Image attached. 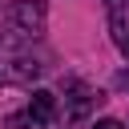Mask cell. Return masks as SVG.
<instances>
[{
    "label": "cell",
    "instance_id": "1",
    "mask_svg": "<svg viewBox=\"0 0 129 129\" xmlns=\"http://www.w3.org/2000/svg\"><path fill=\"white\" fill-rule=\"evenodd\" d=\"M20 36H8L0 44V81H12V85H32L40 73H44V60L32 56L28 48H16Z\"/></svg>",
    "mask_w": 129,
    "mask_h": 129
},
{
    "label": "cell",
    "instance_id": "2",
    "mask_svg": "<svg viewBox=\"0 0 129 129\" xmlns=\"http://www.w3.org/2000/svg\"><path fill=\"white\" fill-rule=\"evenodd\" d=\"M4 20H8V36L36 40V36L44 32V20H48V12H44V4H40V0H16V4H8Z\"/></svg>",
    "mask_w": 129,
    "mask_h": 129
},
{
    "label": "cell",
    "instance_id": "3",
    "mask_svg": "<svg viewBox=\"0 0 129 129\" xmlns=\"http://www.w3.org/2000/svg\"><path fill=\"white\" fill-rule=\"evenodd\" d=\"M101 101V93H93L85 81H69V89H64V105H69V129H77V121L81 117H89V109Z\"/></svg>",
    "mask_w": 129,
    "mask_h": 129
},
{
    "label": "cell",
    "instance_id": "4",
    "mask_svg": "<svg viewBox=\"0 0 129 129\" xmlns=\"http://www.w3.org/2000/svg\"><path fill=\"white\" fill-rule=\"evenodd\" d=\"M24 117L32 121V129H44V125L56 117V97H52L48 89H36L32 101H28V113H24Z\"/></svg>",
    "mask_w": 129,
    "mask_h": 129
},
{
    "label": "cell",
    "instance_id": "5",
    "mask_svg": "<svg viewBox=\"0 0 129 129\" xmlns=\"http://www.w3.org/2000/svg\"><path fill=\"white\" fill-rule=\"evenodd\" d=\"M109 32H113V44L129 56V16H125V12H113V16H109Z\"/></svg>",
    "mask_w": 129,
    "mask_h": 129
},
{
    "label": "cell",
    "instance_id": "6",
    "mask_svg": "<svg viewBox=\"0 0 129 129\" xmlns=\"http://www.w3.org/2000/svg\"><path fill=\"white\" fill-rule=\"evenodd\" d=\"M93 129H125V125H121V121H113V117H101Z\"/></svg>",
    "mask_w": 129,
    "mask_h": 129
},
{
    "label": "cell",
    "instance_id": "7",
    "mask_svg": "<svg viewBox=\"0 0 129 129\" xmlns=\"http://www.w3.org/2000/svg\"><path fill=\"white\" fill-rule=\"evenodd\" d=\"M105 8H109V16L113 12H125V0H105Z\"/></svg>",
    "mask_w": 129,
    "mask_h": 129
},
{
    "label": "cell",
    "instance_id": "8",
    "mask_svg": "<svg viewBox=\"0 0 129 129\" xmlns=\"http://www.w3.org/2000/svg\"><path fill=\"white\" fill-rule=\"evenodd\" d=\"M117 89H129V69H121V73H117Z\"/></svg>",
    "mask_w": 129,
    "mask_h": 129
}]
</instances>
